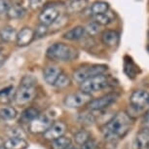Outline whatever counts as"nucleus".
I'll list each match as a JSON object with an SVG mask.
<instances>
[{"instance_id":"f257e3e1","label":"nucleus","mask_w":149,"mask_h":149,"mask_svg":"<svg viewBox=\"0 0 149 149\" xmlns=\"http://www.w3.org/2000/svg\"><path fill=\"white\" fill-rule=\"evenodd\" d=\"M133 125L132 117L129 116L126 112H119L117 113L104 127V139L109 145H114L120 139H122L128 134Z\"/></svg>"},{"instance_id":"f03ea898","label":"nucleus","mask_w":149,"mask_h":149,"mask_svg":"<svg viewBox=\"0 0 149 149\" xmlns=\"http://www.w3.org/2000/svg\"><path fill=\"white\" fill-rule=\"evenodd\" d=\"M36 83L37 80L32 75H26L22 78L14 97L17 104L24 106L32 102L36 95Z\"/></svg>"},{"instance_id":"7ed1b4c3","label":"nucleus","mask_w":149,"mask_h":149,"mask_svg":"<svg viewBox=\"0 0 149 149\" xmlns=\"http://www.w3.org/2000/svg\"><path fill=\"white\" fill-rule=\"evenodd\" d=\"M46 55L52 61H67L77 57V50L63 43H55L48 48Z\"/></svg>"},{"instance_id":"20e7f679","label":"nucleus","mask_w":149,"mask_h":149,"mask_svg":"<svg viewBox=\"0 0 149 149\" xmlns=\"http://www.w3.org/2000/svg\"><path fill=\"white\" fill-rule=\"evenodd\" d=\"M107 69V66L103 64H93L89 66H81L73 72V79L77 83L82 84L87 79L97 75L103 74V72Z\"/></svg>"},{"instance_id":"39448f33","label":"nucleus","mask_w":149,"mask_h":149,"mask_svg":"<svg viewBox=\"0 0 149 149\" xmlns=\"http://www.w3.org/2000/svg\"><path fill=\"white\" fill-rule=\"evenodd\" d=\"M108 84V78L106 75L100 74L97 76L91 77L80 85V90L84 93L91 95L92 93L98 92L104 89Z\"/></svg>"},{"instance_id":"423d86ee","label":"nucleus","mask_w":149,"mask_h":149,"mask_svg":"<svg viewBox=\"0 0 149 149\" xmlns=\"http://www.w3.org/2000/svg\"><path fill=\"white\" fill-rule=\"evenodd\" d=\"M92 102V95L84 92H78L68 95L64 98V105L69 108H78L83 105L89 104Z\"/></svg>"},{"instance_id":"0eeeda50","label":"nucleus","mask_w":149,"mask_h":149,"mask_svg":"<svg viewBox=\"0 0 149 149\" xmlns=\"http://www.w3.org/2000/svg\"><path fill=\"white\" fill-rule=\"evenodd\" d=\"M53 125V122L47 116H38L29 124V130L32 134H45Z\"/></svg>"},{"instance_id":"6e6552de","label":"nucleus","mask_w":149,"mask_h":149,"mask_svg":"<svg viewBox=\"0 0 149 149\" xmlns=\"http://www.w3.org/2000/svg\"><path fill=\"white\" fill-rule=\"evenodd\" d=\"M58 16H60V12L57 8L52 5H47L39 15V21H40L41 24L48 26L54 24L58 18Z\"/></svg>"},{"instance_id":"1a4fd4ad","label":"nucleus","mask_w":149,"mask_h":149,"mask_svg":"<svg viewBox=\"0 0 149 149\" xmlns=\"http://www.w3.org/2000/svg\"><path fill=\"white\" fill-rule=\"evenodd\" d=\"M116 100H117V95L115 94H108L102 95V97H98L97 100H92L89 103V108L94 111L103 110V109L107 108L109 105H111Z\"/></svg>"},{"instance_id":"9d476101","label":"nucleus","mask_w":149,"mask_h":149,"mask_svg":"<svg viewBox=\"0 0 149 149\" xmlns=\"http://www.w3.org/2000/svg\"><path fill=\"white\" fill-rule=\"evenodd\" d=\"M130 103L132 107L140 110L149 103V94L143 90L134 91L130 97Z\"/></svg>"},{"instance_id":"9b49d317","label":"nucleus","mask_w":149,"mask_h":149,"mask_svg":"<svg viewBox=\"0 0 149 149\" xmlns=\"http://www.w3.org/2000/svg\"><path fill=\"white\" fill-rule=\"evenodd\" d=\"M66 125L63 122L53 123V125L49 128V130L44 134L45 139L54 141V140L60 139L61 136H63V134L66 132Z\"/></svg>"},{"instance_id":"f8f14e48","label":"nucleus","mask_w":149,"mask_h":149,"mask_svg":"<svg viewBox=\"0 0 149 149\" xmlns=\"http://www.w3.org/2000/svg\"><path fill=\"white\" fill-rule=\"evenodd\" d=\"M35 37V31L30 27H24L19 30V32L17 35V45L19 47H24L29 45Z\"/></svg>"},{"instance_id":"ddd939ff","label":"nucleus","mask_w":149,"mask_h":149,"mask_svg":"<svg viewBox=\"0 0 149 149\" xmlns=\"http://www.w3.org/2000/svg\"><path fill=\"white\" fill-rule=\"evenodd\" d=\"M63 73L61 69L57 65H48L45 67L43 76L44 80L46 81L49 85H55V83L57 82L58 78L60 77V75Z\"/></svg>"},{"instance_id":"4468645a","label":"nucleus","mask_w":149,"mask_h":149,"mask_svg":"<svg viewBox=\"0 0 149 149\" xmlns=\"http://www.w3.org/2000/svg\"><path fill=\"white\" fill-rule=\"evenodd\" d=\"M102 43L107 47H115L119 43V34L115 30H105L102 35Z\"/></svg>"},{"instance_id":"2eb2a0df","label":"nucleus","mask_w":149,"mask_h":149,"mask_svg":"<svg viewBox=\"0 0 149 149\" xmlns=\"http://www.w3.org/2000/svg\"><path fill=\"white\" fill-rule=\"evenodd\" d=\"M136 146L139 149H146L149 147V129L144 128L139 132L136 139Z\"/></svg>"},{"instance_id":"dca6fc26","label":"nucleus","mask_w":149,"mask_h":149,"mask_svg":"<svg viewBox=\"0 0 149 149\" xmlns=\"http://www.w3.org/2000/svg\"><path fill=\"white\" fill-rule=\"evenodd\" d=\"M27 142L22 137H10L4 143L5 149H26Z\"/></svg>"},{"instance_id":"f3484780","label":"nucleus","mask_w":149,"mask_h":149,"mask_svg":"<svg viewBox=\"0 0 149 149\" xmlns=\"http://www.w3.org/2000/svg\"><path fill=\"white\" fill-rule=\"evenodd\" d=\"M85 34V29L83 26H75L63 34V38L67 40H78Z\"/></svg>"},{"instance_id":"a211bd4d","label":"nucleus","mask_w":149,"mask_h":149,"mask_svg":"<svg viewBox=\"0 0 149 149\" xmlns=\"http://www.w3.org/2000/svg\"><path fill=\"white\" fill-rule=\"evenodd\" d=\"M17 33L16 29L12 26H5L0 31V36L3 42H12L17 39Z\"/></svg>"},{"instance_id":"6ab92c4d","label":"nucleus","mask_w":149,"mask_h":149,"mask_svg":"<svg viewBox=\"0 0 149 149\" xmlns=\"http://www.w3.org/2000/svg\"><path fill=\"white\" fill-rule=\"evenodd\" d=\"M26 10L22 6H21V5H13V6H11L9 11H8L7 16L9 19H22V17L26 15Z\"/></svg>"},{"instance_id":"aec40b11","label":"nucleus","mask_w":149,"mask_h":149,"mask_svg":"<svg viewBox=\"0 0 149 149\" xmlns=\"http://www.w3.org/2000/svg\"><path fill=\"white\" fill-rule=\"evenodd\" d=\"M38 116H40V115H39V111L37 110V109L34 108V107H29L22 113L21 120L22 121V122L30 123L31 121L36 119Z\"/></svg>"},{"instance_id":"412c9836","label":"nucleus","mask_w":149,"mask_h":149,"mask_svg":"<svg viewBox=\"0 0 149 149\" xmlns=\"http://www.w3.org/2000/svg\"><path fill=\"white\" fill-rule=\"evenodd\" d=\"M109 5L104 1H97L92 5L91 11L93 15H100V14H105L108 12Z\"/></svg>"},{"instance_id":"4be33fe9","label":"nucleus","mask_w":149,"mask_h":149,"mask_svg":"<svg viewBox=\"0 0 149 149\" xmlns=\"http://www.w3.org/2000/svg\"><path fill=\"white\" fill-rule=\"evenodd\" d=\"M88 5V0H73L68 6L69 13H79L85 10Z\"/></svg>"},{"instance_id":"5701e85b","label":"nucleus","mask_w":149,"mask_h":149,"mask_svg":"<svg viewBox=\"0 0 149 149\" xmlns=\"http://www.w3.org/2000/svg\"><path fill=\"white\" fill-rule=\"evenodd\" d=\"M71 140L68 136H61L60 139L52 141V149H67L70 146Z\"/></svg>"},{"instance_id":"b1692460","label":"nucleus","mask_w":149,"mask_h":149,"mask_svg":"<svg viewBox=\"0 0 149 149\" xmlns=\"http://www.w3.org/2000/svg\"><path fill=\"white\" fill-rule=\"evenodd\" d=\"M17 116V110L11 106H5L0 109V117L4 120H12Z\"/></svg>"},{"instance_id":"393cba45","label":"nucleus","mask_w":149,"mask_h":149,"mask_svg":"<svg viewBox=\"0 0 149 149\" xmlns=\"http://www.w3.org/2000/svg\"><path fill=\"white\" fill-rule=\"evenodd\" d=\"M74 139H75V141H76V143H78V144L84 145L85 143H87L90 139H91V136H90V134L87 131L82 130V131L77 132V133L75 134Z\"/></svg>"},{"instance_id":"a878e982","label":"nucleus","mask_w":149,"mask_h":149,"mask_svg":"<svg viewBox=\"0 0 149 149\" xmlns=\"http://www.w3.org/2000/svg\"><path fill=\"white\" fill-rule=\"evenodd\" d=\"M95 22H97L100 26H106V24H110L112 22V17L109 13L100 14V15H95Z\"/></svg>"},{"instance_id":"bb28decb","label":"nucleus","mask_w":149,"mask_h":149,"mask_svg":"<svg viewBox=\"0 0 149 149\" xmlns=\"http://www.w3.org/2000/svg\"><path fill=\"white\" fill-rule=\"evenodd\" d=\"M69 85H70V78L67 76L66 74H64L63 72L60 75V77L58 78L57 82L55 83V86L57 87L58 89L66 88V87H68Z\"/></svg>"},{"instance_id":"cd10ccee","label":"nucleus","mask_w":149,"mask_h":149,"mask_svg":"<svg viewBox=\"0 0 149 149\" xmlns=\"http://www.w3.org/2000/svg\"><path fill=\"white\" fill-rule=\"evenodd\" d=\"M85 31H87V33L90 36H94L95 34H97V32L100 31V24L95 22H92L88 24V26H86Z\"/></svg>"},{"instance_id":"c85d7f7f","label":"nucleus","mask_w":149,"mask_h":149,"mask_svg":"<svg viewBox=\"0 0 149 149\" xmlns=\"http://www.w3.org/2000/svg\"><path fill=\"white\" fill-rule=\"evenodd\" d=\"M46 2L47 0H29V7L34 11L43 8L45 4H46Z\"/></svg>"},{"instance_id":"c756f323","label":"nucleus","mask_w":149,"mask_h":149,"mask_svg":"<svg viewBox=\"0 0 149 149\" xmlns=\"http://www.w3.org/2000/svg\"><path fill=\"white\" fill-rule=\"evenodd\" d=\"M11 8L9 0H0V16L7 15L8 11Z\"/></svg>"},{"instance_id":"7c9ffc66","label":"nucleus","mask_w":149,"mask_h":149,"mask_svg":"<svg viewBox=\"0 0 149 149\" xmlns=\"http://www.w3.org/2000/svg\"><path fill=\"white\" fill-rule=\"evenodd\" d=\"M47 32H48V27L46 26H44V24H40L35 30V36L37 38H41L46 35Z\"/></svg>"},{"instance_id":"2f4dec72","label":"nucleus","mask_w":149,"mask_h":149,"mask_svg":"<svg viewBox=\"0 0 149 149\" xmlns=\"http://www.w3.org/2000/svg\"><path fill=\"white\" fill-rule=\"evenodd\" d=\"M9 134H10V137H22V139H24V136L22 129H19V128H14L12 130H10Z\"/></svg>"},{"instance_id":"473e14b6","label":"nucleus","mask_w":149,"mask_h":149,"mask_svg":"<svg viewBox=\"0 0 149 149\" xmlns=\"http://www.w3.org/2000/svg\"><path fill=\"white\" fill-rule=\"evenodd\" d=\"M13 90H14V88H13L12 86L7 87V88L1 90V91H0V98H7V97H9L11 92H12Z\"/></svg>"},{"instance_id":"72a5a7b5","label":"nucleus","mask_w":149,"mask_h":149,"mask_svg":"<svg viewBox=\"0 0 149 149\" xmlns=\"http://www.w3.org/2000/svg\"><path fill=\"white\" fill-rule=\"evenodd\" d=\"M83 146H84V149H95L97 148V143L93 139H90L89 141L85 143Z\"/></svg>"},{"instance_id":"f704fd0d","label":"nucleus","mask_w":149,"mask_h":149,"mask_svg":"<svg viewBox=\"0 0 149 149\" xmlns=\"http://www.w3.org/2000/svg\"><path fill=\"white\" fill-rule=\"evenodd\" d=\"M5 61H6V57L2 53H0V67L5 63Z\"/></svg>"},{"instance_id":"c9c22d12","label":"nucleus","mask_w":149,"mask_h":149,"mask_svg":"<svg viewBox=\"0 0 149 149\" xmlns=\"http://www.w3.org/2000/svg\"><path fill=\"white\" fill-rule=\"evenodd\" d=\"M144 124H146L145 128H148L149 129V111L146 113L145 115V118H144Z\"/></svg>"},{"instance_id":"e433bc0d","label":"nucleus","mask_w":149,"mask_h":149,"mask_svg":"<svg viewBox=\"0 0 149 149\" xmlns=\"http://www.w3.org/2000/svg\"><path fill=\"white\" fill-rule=\"evenodd\" d=\"M4 143H5V141L1 139V137H0V148H1V147H4Z\"/></svg>"},{"instance_id":"4c0bfd02","label":"nucleus","mask_w":149,"mask_h":149,"mask_svg":"<svg viewBox=\"0 0 149 149\" xmlns=\"http://www.w3.org/2000/svg\"><path fill=\"white\" fill-rule=\"evenodd\" d=\"M70 149H81V148H74V147H71Z\"/></svg>"},{"instance_id":"58836bf2","label":"nucleus","mask_w":149,"mask_h":149,"mask_svg":"<svg viewBox=\"0 0 149 149\" xmlns=\"http://www.w3.org/2000/svg\"><path fill=\"white\" fill-rule=\"evenodd\" d=\"M1 42H3V41H2V39H1V36H0V43H1Z\"/></svg>"},{"instance_id":"ea45409f","label":"nucleus","mask_w":149,"mask_h":149,"mask_svg":"<svg viewBox=\"0 0 149 149\" xmlns=\"http://www.w3.org/2000/svg\"><path fill=\"white\" fill-rule=\"evenodd\" d=\"M148 51H149V45H148Z\"/></svg>"}]
</instances>
